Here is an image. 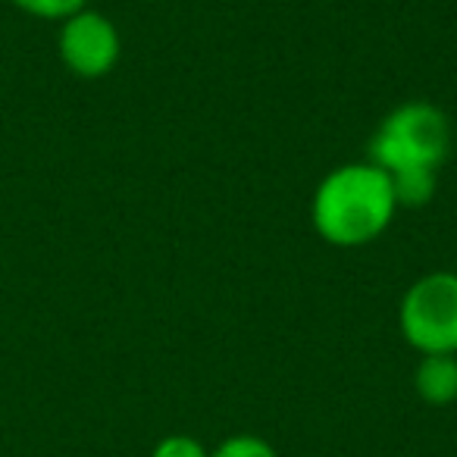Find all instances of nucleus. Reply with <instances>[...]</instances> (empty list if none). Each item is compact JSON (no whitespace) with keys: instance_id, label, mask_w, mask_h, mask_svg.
Instances as JSON below:
<instances>
[{"instance_id":"f257e3e1","label":"nucleus","mask_w":457,"mask_h":457,"mask_svg":"<svg viewBox=\"0 0 457 457\" xmlns=\"http://www.w3.org/2000/svg\"><path fill=\"white\" fill-rule=\"evenodd\" d=\"M398 213L392 179L370 160L329 170L311 197V226L332 248H363L392 226Z\"/></svg>"},{"instance_id":"423d86ee","label":"nucleus","mask_w":457,"mask_h":457,"mask_svg":"<svg viewBox=\"0 0 457 457\" xmlns=\"http://www.w3.org/2000/svg\"><path fill=\"white\" fill-rule=\"evenodd\" d=\"M392 179L395 201L401 207H426L436 197L438 188V172L436 170H404V172H388Z\"/></svg>"},{"instance_id":"20e7f679","label":"nucleus","mask_w":457,"mask_h":457,"mask_svg":"<svg viewBox=\"0 0 457 457\" xmlns=\"http://www.w3.org/2000/svg\"><path fill=\"white\" fill-rule=\"evenodd\" d=\"M57 54L60 63L76 79H104L116 70L122 57V38L120 29L110 16L101 10H79L60 22L57 32Z\"/></svg>"},{"instance_id":"6e6552de","label":"nucleus","mask_w":457,"mask_h":457,"mask_svg":"<svg viewBox=\"0 0 457 457\" xmlns=\"http://www.w3.org/2000/svg\"><path fill=\"white\" fill-rule=\"evenodd\" d=\"M10 4L16 10H22L26 16L47 20V22H63L66 16L88 7V0H10Z\"/></svg>"},{"instance_id":"0eeeda50","label":"nucleus","mask_w":457,"mask_h":457,"mask_svg":"<svg viewBox=\"0 0 457 457\" xmlns=\"http://www.w3.org/2000/svg\"><path fill=\"white\" fill-rule=\"evenodd\" d=\"M210 457H279V451L267 442V438L254 436V432H238L228 436L210 451Z\"/></svg>"},{"instance_id":"f03ea898","label":"nucleus","mask_w":457,"mask_h":457,"mask_svg":"<svg viewBox=\"0 0 457 457\" xmlns=\"http://www.w3.org/2000/svg\"><path fill=\"white\" fill-rule=\"evenodd\" d=\"M451 151V120L429 101L398 104L370 138V163L386 172L442 170Z\"/></svg>"},{"instance_id":"7ed1b4c3","label":"nucleus","mask_w":457,"mask_h":457,"mask_svg":"<svg viewBox=\"0 0 457 457\" xmlns=\"http://www.w3.org/2000/svg\"><path fill=\"white\" fill-rule=\"evenodd\" d=\"M401 338L423 354H457V273L436 270L411 282L398 304Z\"/></svg>"},{"instance_id":"1a4fd4ad","label":"nucleus","mask_w":457,"mask_h":457,"mask_svg":"<svg viewBox=\"0 0 457 457\" xmlns=\"http://www.w3.org/2000/svg\"><path fill=\"white\" fill-rule=\"evenodd\" d=\"M151 457H210V448L195 436H185V432H172L163 436L151 448Z\"/></svg>"},{"instance_id":"39448f33","label":"nucleus","mask_w":457,"mask_h":457,"mask_svg":"<svg viewBox=\"0 0 457 457\" xmlns=\"http://www.w3.org/2000/svg\"><path fill=\"white\" fill-rule=\"evenodd\" d=\"M413 392L423 404L448 407L457 401V354H423L413 370Z\"/></svg>"}]
</instances>
